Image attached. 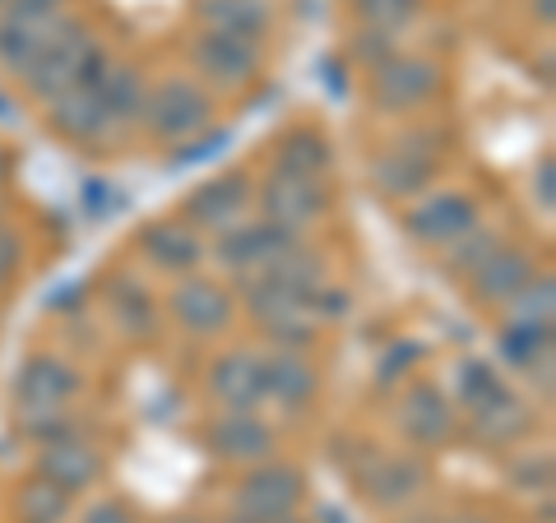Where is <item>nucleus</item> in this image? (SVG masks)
I'll return each mask as SVG.
<instances>
[{
    "label": "nucleus",
    "mask_w": 556,
    "mask_h": 523,
    "mask_svg": "<svg viewBox=\"0 0 556 523\" xmlns=\"http://www.w3.org/2000/svg\"><path fill=\"white\" fill-rule=\"evenodd\" d=\"M320 288H325L320 255L298 246L283 259H274L269 269L241 278V306H247V316L260 320V324L320 316Z\"/></svg>",
    "instance_id": "obj_1"
},
{
    "label": "nucleus",
    "mask_w": 556,
    "mask_h": 523,
    "mask_svg": "<svg viewBox=\"0 0 556 523\" xmlns=\"http://www.w3.org/2000/svg\"><path fill=\"white\" fill-rule=\"evenodd\" d=\"M108 65L112 61H108V51L98 47L93 33L84 28L79 20H70V14H65L61 28L51 33L47 47L38 51V61L24 69V89L33 98L51 102V98H61L70 89H79V84H93Z\"/></svg>",
    "instance_id": "obj_2"
},
{
    "label": "nucleus",
    "mask_w": 556,
    "mask_h": 523,
    "mask_svg": "<svg viewBox=\"0 0 556 523\" xmlns=\"http://www.w3.org/2000/svg\"><path fill=\"white\" fill-rule=\"evenodd\" d=\"M75 394H79V371L56 353H33L20 366V375H14V412L28 426L61 417Z\"/></svg>",
    "instance_id": "obj_3"
},
{
    "label": "nucleus",
    "mask_w": 556,
    "mask_h": 523,
    "mask_svg": "<svg viewBox=\"0 0 556 523\" xmlns=\"http://www.w3.org/2000/svg\"><path fill=\"white\" fill-rule=\"evenodd\" d=\"M208 112H214L208 93L195 79L177 75V79H163L159 89L144 93V112H139V120H144L149 135L163 139V144H186V139H195L208 126Z\"/></svg>",
    "instance_id": "obj_4"
},
{
    "label": "nucleus",
    "mask_w": 556,
    "mask_h": 523,
    "mask_svg": "<svg viewBox=\"0 0 556 523\" xmlns=\"http://www.w3.org/2000/svg\"><path fill=\"white\" fill-rule=\"evenodd\" d=\"M441 171V149L431 135H404L371 163V186L386 200H417Z\"/></svg>",
    "instance_id": "obj_5"
},
{
    "label": "nucleus",
    "mask_w": 556,
    "mask_h": 523,
    "mask_svg": "<svg viewBox=\"0 0 556 523\" xmlns=\"http://www.w3.org/2000/svg\"><path fill=\"white\" fill-rule=\"evenodd\" d=\"M441 93V65L427 56H386L371 65V107L386 116H404L427 107Z\"/></svg>",
    "instance_id": "obj_6"
},
{
    "label": "nucleus",
    "mask_w": 556,
    "mask_h": 523,
    "mask_svg": "<svg viewBox=\"0 0 556 523\" xmlns=\"http://www.w3.org/2000/svg\"><path fill=\"white\" fill-rule=\"evenodd\" d=\"M255 204V190H251V177H241V171H223V177H208L200 181L190 195L181 200V214L195 232H232L237 222H247Z\"/></svg>",
    "instance_id": "obj_7"
},
{
    "label": "nucleus",
    "mask_w": 556,
    "mask_h": 523,
    "mask_svg": "<svg viewBox=\"0 0 556 523\" xmlns=\"http://www.w3.org/2000/svg\"><path fill=\"white\" fill-rule=\"evenodd\" d=\"M298 246H302V232H288V228H278V222L260 218V222H237L232 232H223L214 241V255L232 278H247V273L269 269L274 259H283Z\"/></svg>",
    "instance_id": "obj_8"
},
{
    "label": "nucleus",
    "mask_w": 556,
    "mask_h": 523,
    "mask_svg": "<svg viewBox=\"0 0 556 523\" xmlns=\"http://www.w3.org/2000/svg\"><path fill=\"white\" fill-rule=\"evenodd\" d=\"M302 473L288 463H255L237 486V514L255 523H278L302 505Z\"/></svg>",
    "instance_id": "obj_9"
},
{
    "label": "nucleus",
    "mask_w": 556,
    "mask_h": 523,
    "mask_svg": "<svg viewBox=\"0 0 556 523\" xmlns=\"http://www.w3.org/2000/svg\"><path fill=\"white\" fill-rule=\"evenodd\" d=\"M167 310L190 339H214L232 324V296L214 278H200V273H186L177 288L167 292Z\"/></svg>",
    "instance_id": "obj_10"
},
{
    "label": "nucleus",
    "mask_w": 556,
    "mask_h": 523,
    "mask_svg": "<svg viewBox=\"0 0 556 523\" xmlns=\"http://www.w3.org/2000/svg\"><path fill=\"white\" fill-rule=\"evenodd\" d=\"M190 61L214 89H247L260 75V42L247 38H228V33H200L190 42Z\"/></svg>",
    "instance_id": "obj_11"
},
{
    "label": "nucleus",
    "mask_w": 556,
    "mask_h": 523,
    "mask_svg": "<svg viewBox=\"0 0 556 523\" xmlns=\"http://www.w3.org/2000/svg\"><path fill=\"white\" fill-rule=\"evenodd\" d=\"M353 477L362 482L371 505L380 510H399L408 505L427 482V468L417 463L413 455H380V449H362V463L353 468Z\"/></svg>",
    "instance_id": "obj_12"
},
{
    "label": "nucleus",
    "mask_w": 556,
    "mask_h": 523,
    "mask_svg": "<svg viewBox=\"0 0 556 523\" xmlns=\"http://www.w3.org/2000/svg\"><path fill=\"white\" fill-rule=\"evenodd\" d=\"M260 218L265 222H278L288 232H302L306 222H316L325 214V181H306V177H288V171H269V181L260 186Z\"/></svg>",
    "instance_id": "obj_13"
},
{
    "label": "nucleus",
    "mask_w": 556,
    "mask_h": 523,
    "mask_svg": "<svg viewBox=\"0 0 556 523\" xmlns=\"http://www.w3.org/2000/svg\"><path fill=\"white\" fill-rule=\"evenodd\" d=\"M404 228L422 246H450V241H459L464 232L478 228V200L459 195V190H441V195H427L422 204L408 208Z\"/></svg>",
    "instance_id": "obj_14"
},
{
    "label": "nucleus",
    "mask_w": 556,
    "mask_h": 523,
    "mask_svg": "<svg viewBox=\"0 0 556 523\" xmlns=\"http://www.w3.org/2000/svg\"><path fill=\"white\" fill-rule=\"evenodd\" d=\"M204 445L214 449L223 463H265L274 455V426L260 412H223L204 426Z\"/></svg>",
    "instance_id": "obj_15"
},
{
    "label": "nucleus",
    "mask_w": 556,
    "mask_h": 523,
    "mask_svg": "<svg viewBox=\"0 0 556 523\" xmlns=\"http://www.w3.org/2000/svg\"><path fill=\"white\" fill-rule=\"evenodd\" d=\"M399 431H404L408 445H445L450 435H455V408H450V398L427 385V380H417V385L404 390V398H399V412H394Z\"/></svg>",
    "instance_id": "obj_16"
},
{
    "label": "nucleus",
    "mask_w": 556,
    "mask_h": 523,
    "mask_svg": "<svg viewBox=\"0 0 556 523\" xmlns=\"http://www.w3.org/2000/svg\"><path fill=\"white\" fill-rule=\"evenodd\" d=\"M208 394L228 412H255L265 404V366H260V357L247 353V347L223 353L208 366Z\"/></svg>",
    "instance_id": "obj_17"
},
{
    "label": "nucleus",
    "mask_w": 556,
    "mask_h": 523,
    "mask_svg": "<svg viewBox=\"0 0 556 523\" xmlns=\"http://www.w3.org/2000/svg\"><path fill=\"white\" fill-rule=\"evenodd\" d=\"M139 251H144V259L153 269L163 273H195L204 265V241L200 232L190 228L186 218H159L149 222L144 232H139Z\"/></svg>",
    "instance_id": "obj_18"
},
{
    "label": "nucleus",
    "mask_w": 556,
    "mask_h": 523,
    "mask_svg": "<svg viewBox=\"0 0 556 523\" xmlns=\"http://www.w3.org/2000/svg\"><path fill=\"white\" fill-rule=\"evenodd\" d=\"M98 473H102V459L89 449V441H79L75 431L51 435V441H42V449H38V477L56 482L70 496L89 492V486L98 482Z\"/></svg>",
    "instance_id": "obj_19"
},
{
    "label": "nucleus",
    "mask_w": 556,
    "mask_h": 523,
    "mask_svg": "<svg viewBox=\"0 0 556 523\" xmlns=\"http://www.w3.org/2000/svg\"><path fill=\"white\" fill-rule=\"evenodd\" d=\"M533 278V255L519 246H496L482 265L468 273V288H473V302L482 306H510L519 292L529 288Z\"/></svg>",
    "instance_id": "obj_20"
},
{
    "label": "nucleus",
    "mask_w": 556,
    "mask_h": 523,
    "mask_svg": "<svg viewBox=\"0 0 556 523\" xmlns=\"http://www.w3.org/2000/svg\"><path fill=\"white\" fill-rule=\"evenodd\" d=\"M260 366H265V398H274L283 412H306L311 398L320 394V371L306 353L274 347L269 357H260Z\"/></svg>",
    "instance_id": "obj_21"
},
{
    "label": "nucleus",
    "mask_w": 556,
    "mask_h": 523,
    "mask_svg": "<svg viewBox=\"0 0 556 523\" xmlns=\"http://www.w3.org/2000/svg\"><path fill=\"white\" fill-rule=\"evenodd\" d=\"M556 324H533V320H506V329L496 334V353L510 371L525 375H543V385L552 380V361H556Z\"/></svg>",
    "instance_id": "obj_22"
},
{
    "label": "nucleus",
    "mask_w": 556,
    "mask_h": 523,
    "mask_svg": "<svg viewBox=\"0 0 556 523\" xmlns=\"http://www.w3.org/2000/svg\"><path fill=\"white\" fill-rule=\"evenodd\" d=\"M51 130L75 139V144H93V139H108L116 130L108 107H102V98H98V79L51 98Z\"/></svg>",
    "instance_id": "obj_23"
},
{
    "label": "nucleus",
    "mask_w": 556,
    "mask_h": 523,
    "mask_svg": "<svg viewBox=\"0 0 556 523\" xmlns=\"http://www.w3.org/2000/svg\"><path fill=\"white\" fill-rule=\"evenodd\" d=\"M455 398H459V408L468 412V422L492 417L506 404H515V394H510L506 380H501V371H492V366L478 361V357H468V361L455 366Z\"/></svg>",
    "instance_id": "obj_24"
},
{
    "label": "nucleus",
    "mask_w": 556,
    "mask_h": 523,
    "mask_svg": "<svg viewBox=\"0 0 556 523\" xmlns=\"http://www.w3.org/2000/svg\"><path fill=\"white\" fill-rule=\"evenodd\" d=\"M195 14L208 33H228V38H247V42H260L274 24L269 0H200Z\"/></svg>",
    "instance_id": "obj_25"
},
{
    "label": "nucleus",
    "mask_w": 556,
    "mask_h": 523,
    "mask_svg": "<svg viewBox=\"0 0 556 523\" xmlns=\"http://www.w3.org/2000/svg\"><path fill=\"white\" fill-rule=\"evenodd\" d=\"M329 167H334V149L329 139L311 126L288 130L274 144V171H288V177H306V181H325Z\"/></svg>",
    "instance_id": "obj_26"
},
{
    "label": "nucleus",
    "mask_w": 556,
    "mask_h": 523,
    "mask_svg": "<svg viewBox=\"0 0 556 523\" xmlns=\"http://www.w3.org/2000/svg\"><path fill=\"white\" fill-rule=\"evenodd\" d=\"M144 75H139L135 65H108L98 75V98L102 107H108L112 126H130V120H139V112H144Z\"/></svg>",
    "instance_id": "obj_27"
},
{
    "label": "nucleus",
    "mask_w": 556,
    "mask_h": 523,
    "mask_svg": "<svg viewBox=\"0 0 556 523\" xmlns=\"http://www.w3.org/2000/svg\"><path fill=\"white\" fill-rule=\"evenodd\" d=\"M108 306H112V320H116V329L126 339L144 343V339L159 334V306H153V296L139 283H130V278H116Z\"/></svg>",
    "instance_id": "obj_28"
},
{
    "label": "nucleus",
    "mask_w": 556,
    "mask_h": 523,
    "mask_svg": "<svg viewBox=\"0 0 556 523\" xmlns=\"http://www.w3.org/2000/svg\"><path fill=\"white\" fill-rule=\"evenodd\" d=\"M14 514H20V523H65L70 519V492H61L56 482L33 473L20 486V496H14Z\"/></svg>",
    "instance_id": "obj_29"
},
{
    "label": "nucleus",
    "mask_w": 556,
    "mask_h": 523,
    "mask_svg": "<svg viewBox=\"0 0 556 523\" xmlns=\"http://www.w3.org/2000/svg\"><path fill=\"white\" fill-rule=\"evenodd\" d=\"M56 28H61V24H51V28H24V24L0 20V69H10V75L24 79V69L38 61V51L47 47V38H51Z\"/></svg>",
    "instance_id": "obj_30"
},
{
    "label": "nucleus",
    "mask_w": 556,
    "mask_h": 523,
    "mask_svg": "<svg viewBox=\"0 0 556 523\" xmlns=\"http://www.w3.org/2000/svg\"><path fill=\"white\" fill-rule=\"evenodd\" d=\"M353 14L362 20V28L399 38V33L422 14V0H353Z\"/></svg>",
    "instance_id": "obj_31"
},
{
    "label": "nucleus",
    "mask_w": 556,
    "mask_h": 523,
    "mask_svg": "<svg viewBox=\"0 0 556 523\" xmlns=\"http://www.w3.org/2000/svg\"><path fill=\"white\" fill-rule=\"evenodd\" d=\"M510 320H533V324H556V278L543 273V278H529V288L515 296L506 306Z\"/></svg>",
    "instance_id": "obj_32"
},
{
    "label": "nucleus",
    "mask_w": 556,
    "mask_h": 523,
    "mask_svg": "<svg viewBox=\"0 0 556 523\" xmlns=\"http://www.w3.org/2000/svg\"><path fill=\"white\" fill-rule=\"evenodd\" d=\"M529 426H533V412L519 404H506L501 412H492V417H478L473 422V431L482 435V441H492V445H510V441H519V435H529Z\"/></svg>",
    "instance_id": "obj_33"
},
{
    "label": "nucleus",
    "mask_w": 556,
    "mask_h": 523,
    "mask_svg": "<svg viewBox=\"0 0 556 523\" xmlns=\"http://www.w3.org/2000/svg\"><path fill=\"white\" fill-rule=\"evenodd\" d=\"M501 246V237L496 232H486V228H473V232H464L459 241H450V273H473L486 255H492Z\"/></svg>",
    "instance_id": "obj_34"
},
{
    "label": "nucleus",
    "mask_w": 556,
    "mask_h": 523,
    "mask_svg": "<svg viewBox=\"0 0 556 523\" xmlns=\"http://www.w3.org/2000/svg\"><path fill=\"white\" fill-rule=\"evenodd\" d=\"M0 20L24 24V28H51L65 20V0H5Z\"/></svg>",
    "instance_id": "obj_35"
},
{
    "label": "nucleus",
    "mask_w": 556,
    "mask_h": 523,
    "mask_svg": "<svg viewBox=\"0 0 556 523\" xmlns=\"http://www.w3.org/2000/svg\"><path fill=\"white\" fill-rule=\"evenodd\" d=\"M422 357H427V347L417 339H394L390 353L380 357V366H376V380H380V385H394V380H404Z\"/></svg>",
    "instance_id": "obj_36"
},
{
    "label": "nucleus",
    "mask_w": 556,
    "mask_h": 523,
    "mask_svg": "<svg viewBox=\"0 0 556 523\" xmlns=\"http://www.w3.org/2000/svg\"><path fill=\"white\" fill-rule=\"evenodd\" d=\"M533 204L543 208V214H552L556 208V158L552 153H543L533 167Z\"/></svg>",
    "instance_id": "obj_37"
},
{
    "label": "nucleus",
    "mask_w": 556,
    "mask_h": 523,
    "mask_svg": "<svg viewBox=\"0 0 556 523\" xmlns=\"http://www.w3.org/2000/svg\"><path fill=\"white\" fill-rule=\"evenodd\" d=\"M515 486H525V492H547L552 486V459L547 455H529L525 463L515 468Z\"/></svg>",
    "instance_id": "obj_38"
},
{
    "label": "nucleus",
    "mask_w": 556,
    "mask_h": 523,
    "mask_svg": "<svg viewBox=\"0 0 556 523\" xmlns=\"http://www.w3.org/2000/svg\"><path fill=\"white\" fill-rule=\"evenodd\" d=\"M228 130H218V135H208V139H195V144H186L181 153H172V167H190V163H200V158H214V153H223V144H228Z\"/></svg>",
    "instance_id": "obj_39"
},
{
    "label": "nucleus",
    "mask_w": 556,
    "mask_h": 523,
    "mask_svg": "<svg viewBox=\"0 0 556 523\" xmlns=\"http://www.w3.org/2000/svg\"><path fill=\"white\" fill-rule=\"evenodd\" d=\"M20 259H24V246H20V237H14L5 222H0V288L10 283L14 273H20Z\"/></svg>",
    "instance_id": "obj_40"
},
{
    "label": "nucleus",
    "mask_w": 556,
    "mask_h": 523,
    "mask_svg": "<svg viewBox=\"0 0 556 523\" xmlns=\"http://www.w3.org/2000/svg\"><path fill=\"white\" fill-rule=\"evenodd\" d=\"M79 523H135V514L126 510V505L121 500H98L89 514H84Z\"/></svg>",
    "instance_id": "obj_41"
},
{
    "label": "nucleus",
    "mask_w": 556,
    "mask_h": 523,
    "mask_svg": "<svg viewBox=\"0 0 556 523\" xmlns=\"http://www.w3.org/2000/svg\"><path fill=\"white\" fill-rule=\"evenodd\" d=\"M533 14H538L543 24H552V20H556V0H533Z\"/></svg>",
    "instance_id": "obj_42"
},
{
    "label": "nucleus",
    "mask_w": 556,
    "mask_h": 523,
    "mask_svg": "<svg viewBox=\"0 0 556 523\" xmlns=\"http://www.w3.org/2000/svg\"><path fill=\"white\" fill-rule=\"evenodd\" d=\"M167 523H195V519H167Z\"/></svg>",
    "instance_id": "obj_43"
},
{
    "label": "nucleus",
    "mask_w": 556,
    "mask_h": 523,
    "mask_svg": "<svg viewBox=\"0 0 556 523\" xmlns=\"http://www.w3.org/2000/svg\"><path fill=\"white\" fill-rule=\"evenodd\" d=\"M455 523H482V519H455Z\"/></svg>",
    "instance_id": "obj_44"
},
{
    "label": "nucleus",
    "mask_w": 556,
    "mask_h": 523,
    "mask_svg": "<svg viewBox=\"0 0 556 523\" xmlns=\"http://www.w3.org/2000/svg\"><path fill=\"white\" fill-rule=\"evenodd\" d=\"M0 5H5V0H0Z\"/></svg>",
    "instance_id": "obj_45"
}]
</instances>
